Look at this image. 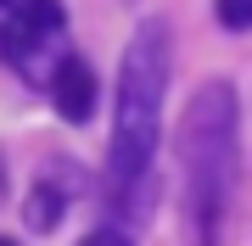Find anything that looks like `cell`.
Wrapping results in <instances>:
<instances>
[{
	"label": "cell",
	"instance_id": "1",
	"mask_svg": "<svg viewBox=\"0 0 252 246\" xmlns=\"http://www.w3.org/2000/svg\"><path fill=\"white\" fill-rule=\"evenodd\" d=\"M174 79V34L162 17L135 23L118 67V95H112V140H107V196L118 207L112 224H140L152 213L157 191V140H162V101Z\"/></svg>",
	"mask_w": 252,
	"mask_h": 246
},
{
	"label": "cell",
	"instance_id": "2",
	"mask_svg": "<svg viewBox=\"0 0 252 246\" xmlns=\"http://www.w3.org/2000/svg\"><path fill=\"white\" fill-rule=\"evenodd\" d=\"M180 168L196 246H219L224 213L241 185V90L230 79H207L190 90L180 112Z\"/></svg>",
	"mask_w": 252,
	"mask_h": 246
},
{
	"label": "cell",
	"instance_id": "3",
	"mask_svg": "<svg viewBox=\"0 0 252 246\" xmlns=\"http://www.w3.org/2000/svg\"><path fill=\"white\" fill-rule=\"evenodd\" d=\"M62 34H67L62 0H11V17L0 28V56H6L23 79L45 84L51 67L62 62V51H56Z\"/></svg>",
	"mask_w": 252,
	"mask_h": 246
},
{
	"label": "cell",
	"instance_id": "4",
	"mask_svg": "<svg viewBox=\"0 0 252 246\" xmlns=\"http://www.w3.org/2000/svg\"><path fill=\"white\" fill-rule=\"evenodd\" d=\"M79 191H84V173L73 163H45L39 179L28 185V196H23V224L34 229V235H51V229L67 219V207L79 201Z\"/></svg>",
	"mask_w": 252,
	"mask_h": 246
},
{
	"label": "cell",
	"instance_id": "5",
	"mask_svg": "<svg viewBox=\"0 0 252 246\" xmlns=\"http://www.w3.org/2000/svg\"><path fill=\"white\" fill-rule=\"evenodd\" d=\"M45 90H51L56 118L73 123V129H84V123L95 118V107H101V79H95V67L84 62V56H62V62L51 67Z\"/></svg>",
	"mask_w": 252,
	"mask_h": 246
},
{
	"label": "cell",
	"instance_id": "6",
	"mask_svg": "<svg viewBox=\"0 0 252 246\" xmlns=\"http://www.w3.org/2000/svg\"><path fill=\"white\" fill-rule=\"evenodd\" d=\"M213 17L230 34H252V0H213Z\"/></svg>",
	"mask_w": 252,
	"mask_h": 246
},
{
	"label": "cell",
	"instance_id": "7",
	"mask_svg": "<svg viewBox=\"0 0 252 246\" xmlns=\"http://www.w3.org/2000/svg\"><path fill=\"white\" fill-rule=\"evenodd\" d=\"M79 246H135V235L124 224H95L90 235H79Z\"/></svg>",
	"mask_w": 252,
	"mask_h": 246
},
{
	"label": "cell",
	"instance_id": "8",
	"mask_svg": "<svg viewBox=\"0 0 252 246\" xmlns=\"http://www.w3.org/2000/svg\"><path fill=\"white\" fill-rule=\"evenodd\" d=\"M0 246H23V241H17V235H0Z\"/></svg>",
	"mask_w": 252,
	"mask_h": 246
},
{
	"label": "cell",
	"instance_id": "9",
	"mask_svg": "<svg viewBox=\"0 0 252 246\" xmlns=\"http://www.w3.org/2000/svg\"><path fill=\"white\" fill-rule=\"evenodd\" d=\"M0 6H11V0H0Z\"/></svg>",
	"mask_w": 252,
	"mask_h": 246
}]
</instances>
